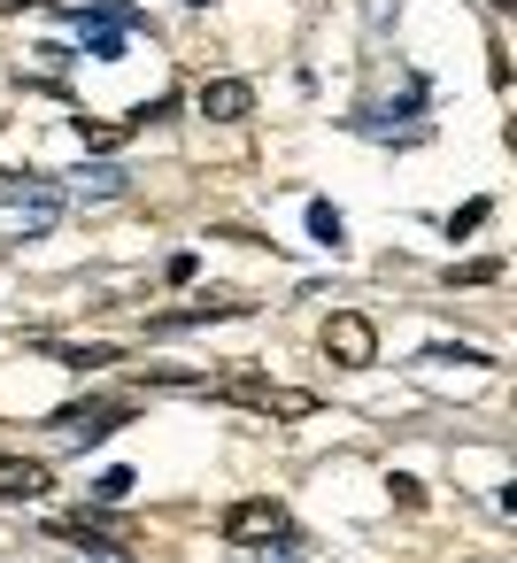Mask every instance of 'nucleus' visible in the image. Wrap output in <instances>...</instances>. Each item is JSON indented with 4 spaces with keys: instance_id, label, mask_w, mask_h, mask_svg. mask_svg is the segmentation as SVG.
<instances>
[{
    "instance_id": "obj_1",
    "label": "nucleus",
    "mask_w": 517,
    "mask_h": 563,
    "mask_svg": "<svg viewBox=\"0 0 517 563\" xmlns=\"http://www.w3.org/2000/svg\"><path fill=\"white\" fill-rule=\"evenodd\" d=\"M324 355H332V371H371V355H378L371 317L363 309H332L324 317Z\"/></svg>"
},
{
    "instance_id": "obj_2",
    "label": "nucleus",
    "mask_w": 517,
    "mask_h": 563,
    "mask_svg": "<svg viewBox=\"0 0 517 563\" xmlns=\"http://www.w3.org/2000/svg\"><path fill=\"white\" fill-rule=\"evenodd\" d=\"M224 540H240V548H255V540H286V501H263V494L232 501V509H224Z\"/></svg>"
},
{
    "instance_id": "obj_3",
    "label": "nucleus",
    "mask_w": 517,
    "mask_h": 563,
    "mask_svg": "<svg viewBox=\"0 0 517 563\" xmlns=\"http://www.w3.org/2000/svg\"><path fill=\"white\" fill-rule=\"evenodd\" d=\"M124 417H132V401H109V394H94V401H70V409H55V432H70V440H109Z\"/></svg>"
},
{
    "instance_id": "obj_4",
    "label": "nucleus",
    "mask_w": 517,
    "mask_h": 563,
    "mask_svg": "<svg viewBox=\"0 0 517 563\" xmlns=\"http://www.w3.org/2000/svg\"><path fill=\"white\" fill-rule=\"evenodd\" d=\"M194 109H201V124H248L255 117V86L248 78H209L194 93Z\"/></svg>"
},
{
    "instance_id": "obj_5",
    "label": "nucleus",
    "mask_w": 517,
    "mask_h": 563,
    "mask_svg": "<svg viewBox=\"0 0 517 563\" xmlns=\"http://www.w3.org/2000/svg\"><path fill=\"white\" fill-rule=\"evenodd\" d=\"M232 317H255L248 301H186V309H163V317H147V340H170V332H194V324H232Z\"/></svg>"
},
{
    "instance_id": "obj_6",
    "label": "nucleus",
    "mask_w": 517,
    "mask_h": 563,
    "mask_svg": "<svg viewBox=\"0 0 517 563\" xmlns=\"http://www.w3.org/2000/svg\"><path fill=\"white\" fill-rule=\"evenodd\" d=\"M47 486H55L47 463H32V455H0V501H32V494H47Z\"/></svg>"
},
{
    "instance_id": "obj_7",
    "label": "nucleus",
    "mask_w": 517,
    "mask_h": 563,
    "mask_svg": "<svg viewBox=\"0 0 517 563\" xmlns=\"http://www.w3.org/2000/svg\"><path fill=\"white\" fill-rule=\"evenodd\" d=\"M0 201H32L40 217H55L63 209V186L55 178H32V170H0Z\"/></svg>"
},
{
    "instance_id": "obj_8",
    "label": "nucleus",
    "mask_w": 517,
    "mask_h": 563,
    "mask_svg": "<svg viewBox=\"0 0 517 563\" xmlns=\"http://www.w3.org/2000/svg\"><path fill=\"white\" fill-rule=\"evenodd\" d=\"M40 347H47L55 363H70V371H109V363L124 355L117 340H86V347H63V340H40Z\"/></svg>"
},
{
    "instance_id": "obj_9",
    "label": "nucleus",
    "mask_w": 517,
    "mask_h": 563,
    "mask_svg": "<svg viewBox=\"0 0 517 563\" xmlns=\"http://www.w3.org/2000/svg\"><path fill=\"white\" fill-rule=\"evenodd\" d=\"M70 194H86V201H117V194H124V170H117V163H94V170L70 178Z\"/></svg>"
},
{
    "instance_id": "obj_10",
    "label": "nucleus",
    "mask_w": 517,
    "mask_h": 563,
    "mask_svg": "<svg viewBox=\"0 0 517 563\" xmlns=\"http://www.w3.org/2000/svg\"><path fill=\"white\" fill-rule=\"evenodd\" d=\"M78 140H86L94 155H117V147L132 140V124H101V117H78Z\"/></svg>"
},
{
    "instance_id": "obj_11",
    "label": "nucleus",
    "mask_w": 517,
    "mask_h": 563,
    "mask_svg": "<svg viewBox=\"0 0 517 563\" xmlns=\"http://www.w3.org/2000/svg\"><path fill=\"white\" fill-rule=\"evenodd\" d=\"M309 232H317L324 247H340V240H348V217H340L332 201H309Z\"/></svg>"
},
{
    "instance_id": "obj_12",
    "label": "nucleus",
    "mask_w": 517,
    "mask_h": 563,
    "mask_svg": "<svg viewBox=\"0 0 517 563\" xmlns=\"http://www.w3.org/2000/svg\"><path fill=\"white\" fill-rule=\"evenodd\" d=\"M494 278H502V255H471L448 271V286H494Z\"/></svg>"
},
{
    "instance_id": "obj_13",
    "label": "nucleus",
    "mask_w": 517,
    "mask_h": 563,
    "mask_svg": "<svg viewBox=\"0 0 517 563\" xmlns=\"http://www.w3.org/2000/svg\"><path fill=\"white\" fill-rule=\"evenodd\" d=\"M124 494H132V471H101V478H94V494H86V501H101V509H117V501H124Z\"/></svg>"
},
{
    "instance_id": "obj_14",
    "label": "nucleus",
    "mask_w": 517,
    "mask_h": 563,
    "mask_svg": "<svg viewBox=\"0 0 517 563\" xmlns=\"http://www.w3.org/2000/svg\"><path fill=\"white\" fill-rule=\"evenodd\" d=\"M486 209H494V201H463V209L448 217V240H471V232L486 224Z\"/></svg>"
},
{
    "instance_id": "obj_15",
    "label": "nucleus",
    "mask_w": 517,
    "mask_h": 563,
    "mask_svg": "<svg viewBox=\"0 0 517 563\" xmlns=\"http://www.w3.org/2000/svg\"><path fill=\"white\" fill-rule=\"evenodd\" d=\"M86 55H94V63H124V40H117V32H94Z\"/></svg>"
},
{
    "instance_id": "obj_16",
    "label": "nucleus",
    "mask_w": 517,
    "mask_h": 563,
    "mask_svg": "<svg viewBox=\"0 0 517 563\" xmlns=\"http://www.w3.org/2000/svg\"><path fill=\"white\" fill-rule=\"evenodd\" d=\"M386 494H394V501H402V509H425V486H417V478H402V471H394V478H386Z\"/></svg>"
},
{
    "instance_id": "obj_17",
    "label": "nucleus",
    "mask_w": 517,
    "mask_h": 563,
    "mask_svg": "<svg viewBox=\"0 0 517 563\" xmlns=\"http://www.w3.org/2000/svg\"><path fill=\"white\" fill-rule=\"evenodd\" d=\"M78 563H109V548H86V555H78Z\"/></svg>"
},
{
    "instance_id": "obj_18",
    "label": "nucleus",
    "mask_w": 517,
    "mask_h": 563,
    "mask_svg": "<svg viewBox=\"0 0 517 563\" xmlns=\"http://www.w3.org/2000/svg\"><path fill=\"white\" fill-rule=\"evenodd\" d=\"M486 9H517V0H486Z\"/></svg>"
}]
</instances>
